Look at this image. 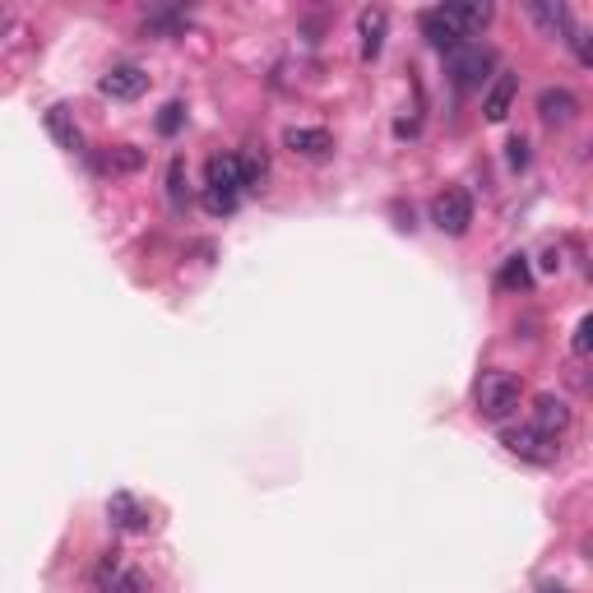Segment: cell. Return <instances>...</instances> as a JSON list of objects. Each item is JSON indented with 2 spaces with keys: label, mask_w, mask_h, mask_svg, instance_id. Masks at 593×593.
<instances>
[{
  "label": "cell",
  "mask_w": 593,
  "mask_h": 593,
  "mask_svg": "<svg viewBox=\"0 0 593 593\" xmlns=\"http://www.w3.org/2000/svg\"><path fill=\"white\" fill-rule=\"evenodd\" d=\"M538 116H543V126H570L580 116V98L570 89H543L538 93Z\"/></svg>",
  "instance_id": "cell-9"
},
{
  "label": "cell",
  "mask_w": 593,
  "mask_h": 593,
  "mask_svg": "<svg viewBox=\"0 0 593 593\" xmlns=\"http://www.w3.org/2000/svg\"><path fill=\"white\" fill-rule=\"evenodd\" d=\"M431 223L445 232V237H464L473 228V195L459 186L441 190L436 200H431Z\"/></svg>",
  "instance_id": "cell-3"
},
{
  "label": "cell",
  "mask_w": 593,
  "mask_h": 593,
  "mask_svg": "<svg viewBox=\"0 0 593 593\" xmlns=\"http://www.w3.org/2000/svg\"><path fill=\"white\" fill-rule=\"evenodd\" d=\"M47 130L56 135V144L70 149V153H79V144H84V139H79V126L70 121V107H51V112H47Z\"/></svg>",
  "instance_id": "cell-17"
},
{
  "label": "cell",
  "mask_w": 593,
  "mask_h": 593,
  "mask_svg": "<svg viewBox=\"0 0 593 593\" xmlns=\"http://www.w3.org/2000/svg\"><path fill=\"white\" fill-rule=\"evenodd\" d=\"M385 28H390V14L371 5V10L357 14V38H362V61H376L380 47H385Z\"/></svg>",
  "instance_id": "cell-10"
},
{
  "label": "cell",
  "mask_w": 593,
  "mask_h": 593,
  "mask_svg": "<svg viewBox=\"0 0 593 593\" xmlns=\"http://www.w3.org/2000/svg\"><path fill=\"white\" fill-rule=\"evenodd\" d=\"M98 593H144V575L121 561V552H107L98 566Z\"/></svg>",
  "instance_id": "cell-7"
},
{
  "label": "cell",
  "mask_w": 593,
  "mask_h": 593,
  "mask_svg": "<svg viewBox=\"0 0 593 593\" xmlns=\"http://www.w3.org/2000/svg\"><path fill=\"white\" fill-rule=\"evenodd\" d=\"M515 93H519V75H496V84L487 89V98H482V112H487V121H496L501 126L505 116H510V107H515Z\"/></svg>",
  "instance_id": "cell-12"
},
{
  "label": "cell",
  "mask_w": 593,
  "mask_h": 593,
  "mask_svg": "<svg viewBox=\"0 0 593 593\" xmlns=\"http://www.w3.org/2000/svg\"><path fill=\"white\" fill-rule=\"evenodd\" d=\"M543 593H566V589H561V584H543Z\"/></svg>",
  "instance_id": "cell-26"
},
{
  "label": "cell",
  "mask_w": 593,
  "mask_h": 593,
  "mask_svg": "<svg viewBox=\"0 0 593 593\" xmlns=\"http://www.w3.org/2000/svg\"><path fill=\"white\" fill-rule=\"evenodd\" d=\"M190 24V10H144V33L153 38H172Z\"/></svg>",
  "instance_id": "cell-16"
},
{
  "label": "cell",
  "mask_w": 593,
  "mask_h": 593,
  "mask_svg": "<svg viewBox=\"0 0 593 593\" xmlns=\"http://www.w3.org/2000/svg\"><path fill=\"white\" fill-rule=\"evenodd\" d=\"M505 450L519 459H533V464H547V459H556V441H547V436H538L533 427H510L501 436Z\"/></svg>",
  "instance_id": "cell-8"
},
{
  "label": "cell",
  "mask_w": 593,
  "mask_h": 593,
  "mask_svg": "<svg viewBox=\"0 0 593 593\" xmlns=\"http://www.w3.org/2000/svg\"><path fill=\"white\" fill-rule=\"evenodd\" d=\"M533 19H538V24H543L547 33H552V38L570 28V14L561 10V5H533Z\"/></svg>",
  "instance_id": "cell-19"
},
{
  "label": "cell",
  "mask_w": 593,
  "mask_h": 593,
  "mask_svg": "<svg viewBox=\"0 0 593 593\" xmlns=\"http://www.w3.org/2000/svg\"><path fill=\"white\" fill-rule=\"evenodd\" d=\"M589 334H593V320L584 316L580 325H575V357H589Z\"/></svg>",
  "instance_id": "cell-23"
},
{
  "label": "cell",
  "mask_w": 593,
  "mask_h": 593,
  "mask_svg": "<svg viewBox=\"0 0 593 593\" xmlns=\"http://www.w3.org/2000/svg\"><path fill=\"white\" fill-rule=\"evenodd\" d=\"M107 515H112L116 529H126V533H144V529H149V515L139 510V501L130 492H116L112 501H107Z\"/></svg>",
  "instance_id": "cell-13"
},
{
  "label": "cell",
  "mask_w": 593,
  "mask_h": 593,
  "mask_svg": "<svg viewBox=\"0 0 593 593\" xmlns=\"http://www.w3.org/2000/svg\"><path fill=\"white\" fill-rule=\"evenodd\" d=\"M283 144H288L292 153H302V158H325V153L334 149L329 130H311V126H292L288 135H283Z\"/></svg>",
  "instance_id": "cell-14"
},
{
  "label": "cell",
  "mask_w": 593,
  "mask_h": 593,
  "mask_svg": "<svg viewBox=\"0 0 593 593\" xmlns=\"http://www.w3.org/2000/svg\"><path fill=\"white\" fill-rule=\"evenodd\" d=\"M492 65H496L492 47H478V42H464V47L450 51V79L459 89H482V79H487Z\"/></svg>",
  "instance_id": "cell-4"
},
{
  "label": "cell",
  "mask_w": 593,
  "mask_h": 593,
  "mask_svg": "<svg viewBox=\"0 0 593 593\" xmlns=\"http://www.w3.org/2000/svg\"><path fill=\"white\" fill-rule=\"evenodd\" d=\"M510 167H529V144L524 139H510Z\"/></svg>",
  "instance_id": "cell-24"
},
{
  "label": "cell",
  "mask_w": 593,
  "mask_h": 593,
  "mask_svg": "<svg viewBox=\"0 0 593 593\" xmlns=\"http://www.w3.org/2000/svg\"><path fill=\"white\" fill-rule=\"evenodd\" d=\"M445 19L455 24L459 38H473V33H482V28L492 24V5L487 0H473V5H441Z\"/></svg>",
  "instance_id": "cell-11"
},
{
  "label": "cell",
  "mask_w": 593,
  "mask_h": 593,
  "mask_svg": "<svg viewBox=\"0 0 593 593\" xmlns=\"http://www.w3.org/2000/svg\"><path fill=\"white\" fill-rule=\"evenodd\" d=\"M519 404H524L519 376H510V371H487V376L478 380V413L487 417V422H510Z\"/></svg>",
  "instance_id": "cell-2"
},
{
  "label": "cell",
  "mask_w": 593,
  "mask_h": 593,
  "mask_svg": "<svg viewBox=\"0 0 593 593\" xmlns=\"http://www.w3.org/2000/svg\"><path fill=\"white\" fill-rule=\"evenodd\" d=\"M181 121H186V107H181V102H167L163 112H158V135H177Z\"/></svg>",
  "instance_id": "cell-22"
},
{
  "label": "cell",
  "mask_w": 593,
  "mask_h": 593,
  "mask_svg": "<svg viewBox=\"0 0 593 593\" xmlns=\"http://www.w3.org/2000/svg\"><path fill=\"white\" fill-rule=\"evenodd\" d=\"M10 24H14V14H10V10H0V33H5Z\"/></svg>",
  "instance_id": "cell-25"
},
{
  "label": "cell",
  "mask_w": 593,
  "mask_h": 593,
  "mask_svg": "<svg viewBox=\"0 0 593 593\" xmlns=\"http://www.w3.org/2000/svg\"><path fill=\"white\" fill-rule=\"evenodd\" d=\"M98 89H102V98L135 102L139 93L149 89V70H139V65H112V70L98 79Z\"/></svg>",
  "instance_id": "cell-5"
},
{
  "label": "cell",
  "mask_w": 593,
  "mask_h": 593,
  "mask_svg": "<svg viewBox=\"0 0 593 593\" xmlns=\"http://www.w3.org/2000/svg\"><path fill=\"white\" fill-rule=\"evenodd\" d=\"M107 167H112V172H139V167H144V153H139L135 144H121V149L107 153Z\"/></svg>",
  "instance_id": "cell-21"
},
{
  "label": "cell",
  "mask_w": 593,
  "mask_h": 593,
  "mask_svg": "<svg viewBox=\"0 0 593 593\" xmlns=\"http://www.w3.org/2000/svg\"><path fill=\"white\" fill-rule=\"evenodd\" d=\"M422 33H427V42L431 47H441V51H455V47H464V38L455 33V24L445 19V10L436 5V10H422Z\"/></svg>",
  "instance_id": "cell-15"
},
{
  "label": "cell",
  "mask_w": 593,
  "mask_h": 593,
  "mask_svg": "<svg viewBox=\"0 0 593 593\" xmlns=\"http://www.w3.org/2000/svg\"><path fill=\"white\" fill-rule=\"evenodd\" d=\"M533 431L547 436V441H561L570 431V404L566 399H556V394H538L533 399Z\"/></svg>",
  "instance_id": "cell-6"
},
{
  "label": "cell",
  "mask_w": 593,
  "mask_h": 593,
  "mask_svg": "<svg viewBox=\"0 0 593 593\" xmlns=\"http://www.w3.org/2000/svg\"><path fill=\"white\" fill-rule=\"evenodd\" d=\"M529 283H533L529 260H524V255H510V260H505V269H501V288H510V292H529Z\"/></svg>",
  "instance_id": "cell-18"
},
{
  "label": "cell",
  "mask_w": 593,
  "mask_h": 593,
  "mask_svg": "<svg viewBox=\"0 0 593 593\" xmlns=\"http://www.w3.org/2000/svg\"><path fill=\"white\" fill-rule=\"evenodd\" d=\"M204 186H209L204 190V209H209V214H232V209H237V195L246 190L237 153H214L209 167H204Z\"/></svg>",
  "instance_id": "cell-1"
},
{
  "label": "cell",
  "mask_w": 593,
  "mask_h": 593,
  "mask_svg": "<svg viewBox=\"0 0 593 593\" xmlns=\"http://www.w3.org/2000/svg\"><path fill=\"white\" fill-rule=\"evenodd\" d=\"M167 195H172V204H186L190 200V190H186V163H181V158H172V163H167Z\"/></svg>",
  "instance_id": "cell-20"
}]
</instances>
